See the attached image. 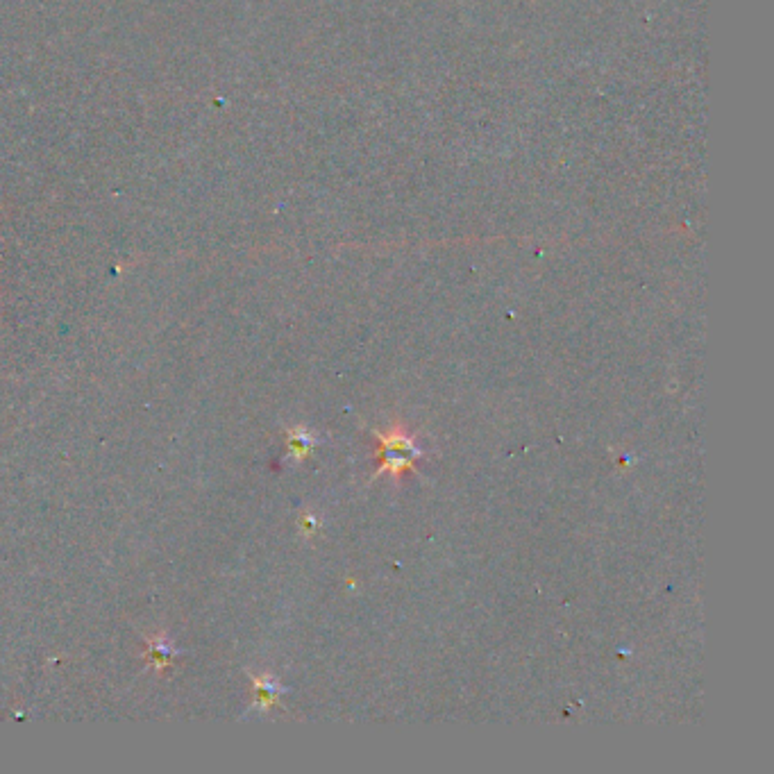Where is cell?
I'll use <instances>...</instances> for the list:
<instances>
[{
  "instance_id": "cell-2",
  "label": "cell",
  "mask_w": 774,
  "mask_h": 774,
  "mask_svg": "<svg viewBox=\"0 0 774 774\" xmlns=\"http://www.w3.org/2000/svg\"><path fill=\"white\" fill-rule=\"evenodd\" d=\"M314 448V439H311L309 432L305 429H298V432L291 434V457L296 461H302L307 454Z\"/></svg>"
},
{
  "instance_id": "cell-1",
  "label": "cell",
  "mask_w": 774,
  "mask_h": 774,
  "mask_svg": "<svg viewBox=\"0 0 774 774\" xmlns=\"http://www.w3.org/2000/svg\"><path fill=\"white\" fill-rule=\"evenodd\" d=\"M375 439L380 441V450H377L380 468L375 470L377 477L384 473H389L393 477H402L405 473H409V470H414L416 459L420 457V448L405 429L393 427L386 434L375 432Z\"/></svg>"
}]
</instances>
